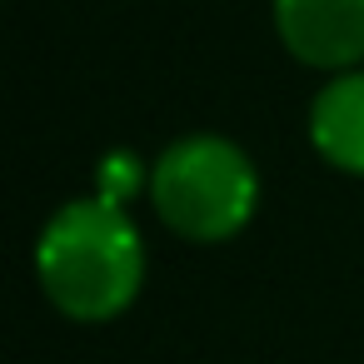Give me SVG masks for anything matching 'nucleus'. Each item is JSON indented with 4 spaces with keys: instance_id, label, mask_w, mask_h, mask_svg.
I'll return each mask as SVG.
<instances>
[{
    "instance_id": "nucleus-1",
    "label": "nucleus",
    "mask_w": 364,
    "mask_h": 364,
    "mask_svg": "<svg viewBox=\"0 0 364 364\" xmlns=\"http://www.w3.org/2000/svg\"><path fill=\"white\" fill-rule=\"evenodd\" d=\"M36 274L46 299L80 324H105L125 314L145 279V245L125 205L100 195L70 200L50 215L36 245Z\"/></svg>"
},
{
    "instance_id": "nucleus-2",
    "label": "nucleus",
    "mask_w": 364,
    "mask_h": 364,
    "mask_svg": "<svg viewBox=\"0 0 364 364\" xmlns=\"http://www.w3.org/2000/svg\"><path fill=\"white\" fill-rule=\"evenodd\" d=\"M150 200L180 240L220 245L250 225L259 205V175L240 145L220 135H190L155 160Z\"/></svg>"
},
{
    "instance_id": "nucleus-3",
    "label": "nucleus",
    "mask_w": 364,
    "mask_h": 364,
    "mask_svg": "<svg viewBox=\"0 0 364 364\" xmlns=\"http://www.w3.org/2000/svg\"><path fill=\"white\" fill-rule=\"evenodd\" d=\"M274 31L284 50L314 70H359L364 0H274Z\"/></svg>"
},
{
    "instance_id": "nucleus-4",
    "label": "nucleus",
    "mask_w": 364,
    "mask_h": 364,
    "mask_svg": "<svg viewBox=\"0 0 364 364\" xmlns=\"http://www.w3.org/2000/svg\"><path fill=\"white\" fill-rule=\"evenodd\" d=\"M314 150L349 175H364V70H339L309 105Z\"/></svg>"
},
{
    "instance_id": "nucleus-5",
    "label": "nucleus",
    "mask_w": 364,
    "mask_h": 364,
    "mask_svg": "<svg viewBox=\"0 0 364 364\" xmlns=\"http://www.w3.org/2000/svg\"><path fill=\"white\" fill-rule=\"evenodd\" d=\"M140 165H135V155L130 150H115V155H105V165H100V200H110V205H125L135 190H140Z\"/></svg>"
}]
</instances>
